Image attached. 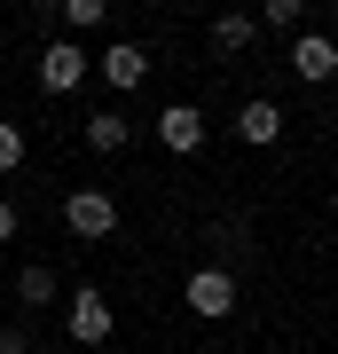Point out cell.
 Returning <instances> with one entry per match:
<instances>
[{
  "label": "cell",
  "instance_id": "cell-5",
  "mask_svg": "<svg viewBox=\"0 0 338 354\" xmlns=\"http://www.w3.org/2000/svg\"><path fill=\"white\" fill-rule=\"evenodd\" d=\"M95 71H102V79H111V87H118V95H134V87H142V79H150V48H142V39H111V48H102V55H95Z\"/></svg>",
  "mask_w": 338,
  "mask_h": 354
},
{
  "label": "cell",
  "instance_id": "cell-11",
  "mask_svg": "<svg viewBox=\"0 0 338 354\" xmlns=\"http://www.w3.org/2000/svg\"><path fill=\"white\" fill-rule=\"evenodd\" d=\"M63 39H87V32H102V24H111V0H63Z\"/></svg>",
  "mask_w": 338,
  "mask_h": 354
},
{
  "label": "cell",
  "instance_id": "cell-15",
  "mask_svg": "<svg viewBox=\"0 0 338 354\" xmlns=\"http://www.w3.org/2000/svg\"><path fill=\"white\" fill-rule=\"evenodd\" d=\"M0 354H39V339H32V323H0Z\"/></svg>",
  "mask_w": 338,
  "mask_h": 354
},
{
  "label": "cell",
  "instance_id": "cell-8",
  "mask_svg": "<svg viewBox=\"0 0 338 354\" xmlns=\"http://www.w3.org/2000/svg\"><path fill=\"white\" fill-rule=\"evenodd\" d=\"M283 102H267V95H252L244 111H236V142H252V150H267V142H283Z\"/></svg>",
  "mask_w": 338,
  "mask_h": 354
},
{
  "label": "cell",
  "instance_id": "cell-2",
  "mask_svg": "<svg viewBox=\"0 0 338 354\" xmlns=\"http://www.w3.org/2000/svg\"><path fill=\"white\" fill-rule=\"evenodd\" d=\"M63 228L87 236V244L118 236V197H111V189H71V197H63Z\"/></svg>",
  "mask_w": 338,
  "mask_h": 354
},
{
  "label": "cell",
  "instance_id": "cell-10",
  "mask_svg": "<svg viewBox=\"0 0 338 354\" xmlns=\"http://www.w3.org/2000/svg\"><path fill=\"white\" fill-rule=\"evenodd\" d=\"M126 142H134V118H126V111H95L87 118V150L95 158H118Z\"/></svg>",
  "mask_w": 338,
  "mask_h": 354
},
{
  "label": "cell",
  "instance_id": "cell-17",
  "mask_svg": "<svg viewBox=\"0 0 338 354\" xmlns=\"http://www.w3.org/2000/svg\"><path fill=\"white\" fill-rule=\"evenodd\" d=\"M0 323H8V291H0Z\"/></svg>",
  "mask_w": 338,
  "mask_h": 354
},
{
  "label": "cell",
  "instance_id": "cell-7",
  "mask_svg": "<svg viewBox=\"0 0 338 354\" xmlns=\"http://www.w3.org/2000/svg\"><path fill=\"white\" fill-rule=\"evenodd\" d=\"M291 71H299L307 87L338 79V39H330V32H299V39H291Z\"/></svg>",
  "mask_w": 338,
  "mask_h": 354
},
{
  "label": "cell",
  "instance_id": "cell-14",
  "mask_svg": "<svg viewBox=\"0 0 338 354\" xmlns=\"http://www.w3.org/2000/svg\"><path fill=\"white\" fill-rule=\"evenodd\" d=\"M16 165H24V127L0 118V174H16Z\"/></svg>",
  "mask_w": 338,
  "mask_h": 354
},
{
  "label": "cell",
  "instance_id": "cell-13",
  "mask_svg": "<svg viewBox=\"0 0 338 354\" xmlns=\"http://www.w3.org/2000/svg\"><path fill=\"white\" fill-rule=\"evenodd\" d=\"M252 39H260V24H252V16H213V48H220V55H244Z\"/></svg>",
  "mask_w": 338,
  "mask_h": 354
},
{
  "label": "cell",
  "instance_id": "cell-9",
  "mask_svg": "<svg viewBox=\"0 0 338 354\" xmlns=\"http://www.w3.org/2000/svg\"><path fill=\"white\" fill-rule=\"evenodd\" d=\"M8 299L24 307V315H48V307L63 299V283H55V268H39V260H24V268H16V283H8Z\"/></svg>",
  "mask_w": 338,
  "mask_h": 354
},
{
  "label": "cell",
  "instance_id": "cell-12",
  "mask_svg": "<svg viewBox=\"0 0 338 354\" xmlns=\"http://www.w3.org/2000/svg\"><path fill=\"white\" fill-rule=\"evenodd\" d=\"M252 24H260V32H291V39H299V32H307V8H299V0H260V16H252Z\"/></svg>",
  "mask_w": 338,
  "mask_h": 354
},
{
  "label": "cell",
  "instance_id": "cell-16",
  "mask_svg": "<svg viewBox=\"0 0 338 354\" xmlns=\"http://www.w3.org/2000/svg\"><path fill=\"white\" fill-rule=\"evenodd\" d=\"M0 244H16V205L0 197Z\"/></svg>",
  "mask_w": 338,
  "mask_h": 354
},
{
  "label": "cell",
  "instance_id": "cell-3",
  "mask_svg": "<svg viewBox=\"0 0 338 354\" xmlns=\"http://www.w3.org/2000/svg\"><path fill=\"white\" fill-rule=\"evenodd\" d=\"M181 299H189V315H205V323H220V315H236V276L213 260V268H197V276L181 283Z\"/></svg>",
  "mask_w": 338,
  "mask_h": 354
},
{
  "label": "cell",
  "instance_id": "cell-6",
  "mask_svg": "<svg viewBox=\"0 0 338 354\" xmlns=\"http://www.w3.org/2000/svg\"><path fill=\"white\" fill-rule=\"evenodd\" d=\"M158 142H165L173 158L205 150V111H197V102H165V111H158Z\"/></svg>",
  "mask_w": 338,
  "mask_h": 354
},
{
  "label": "cell",
  "instance_id": "cell-1",
  "mask_svg": "<svg viewBox=\"0 0 338 354\" xmlns=\"http://www.w3.org/2000/svg\"><path fill=\"white\" fill-rule=\"evenodd\" d=\"M111 330H118V315H111V299H102L95 283H79L71 299H63V339L71 346H102Z\"/></svg>",
  "mask_w": 338,
  "mask_h": 354
},
{
  "label": "cell",
  "instance_id": "cell-4",
  "mask_svg": "<svg viewBox=\"0 0 338 354\" xmlns=\"http://www.w3.org/2000/svg\"><path fill=\"white\" fill-rule=\"evenodd\" d=\"M87 71H95V55L79 48V39H48V48H39V87L48 95H71Z\"/></svg>",
  "mask_w": 338,
  "mask_h": 354
}]
</instances>
